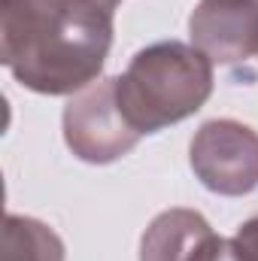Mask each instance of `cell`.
Segmentation results:
<instances>
[{"label": "cell", "instance_id": "6da1fadb", "mask_svg": "<svg viewBox=\"0 0 258 261\" xmlns=\"http://www.w3.org/2000/svg\"><path fill=\"white\" fill-rule=\"evenodd\" d=\"M113 31V12L82 0H0V61L37 94L61 97L97 82Z\"/></svg>", "mask_w": 258, "mask_h": 261}, {"label": "cell", "instance_id": "7a4b0ae2", "mask_svg": "<svg viewBox=\"0 0 258 261\" xmlns=\"http://www.w3.org/2000/svg\"><path fill=\"white\" fill-rule=\"evenodd\" d=\"M213 94V61L192 43L161 40L140 49L116 76L119 107L140 137L194 116Z\"/></svg>", "mask_w": 258, "mask_h": 261}, {"label": "cell", "instance_id": "3957f363", "mask_svg": "<svg viewBox=\"0 0 258 261\" xmlns=\"http://www.w3.org/2000/svg\"><path fill=\"white\" fill-rule=\"evenodd\" d=\"M189 164L207 192L249 195L258 189V130L237 119H210L194 130Z\"/></svg>", "mask_w": 258, "mask_h": 261}, {"label": "cell", "instance_id": "277c9868", "mask_svg": "<svg viewBox=\"0 0 258 261\" xmlns=\"http://www.w3.org/2000/svg\"><path fill=\"white\" fill-rule=\"evenodd\" d=\"M67 149L85 164H113L140 143L116 97V76L97 79L70 97L61 116Z\"/></svg>", "mask_w": 258, "mask_h": 261}, {"label": "cell", "instance_id": "5b68a950", "mask_svg": "<svg viewBox=\"0 0 258 261\" xmlns=\"http://www.w3.org/2000/svg\"><path fill=\"white\" fill-rule=\"evenodd\" d=\"M189 37L213 64H243L258 58V0H197Z\"/></svg>", "mask_w": 258, "mask_h": 261}, {"label": "cell", "instance_id": "8992f818", "mask_svg": "<svg viewBox=\"0 0 258 261\" xmlns=\"http://www.w3.org/2000/svg\"><path fill=\"white\" fill-rule=\"evenodd\" d=\"M207 234H213V225L197 210H164L140 237V261H189Z\"/></svg>", "mask_w": 258, "mask_h": 261}, {"label": "cell", "instance_id": "52a82bcc", "mask_svg": "<svg viewBox=\"0 0 258 261\" xmlns=\"http://www.w3.org/2000/svg\"><path fill=\"white\" fill-rule=\"evenodd\" d=\"M3 261H64V240L46 222L9 213L3 222Z\"/></svg>", "mask_w": 258, "mask_h": 261}, {"label": "cell", "instance_id": "ba28073f", "mask_svg": "<svg viewBox=\"0 0 258 261\" xmlns=\"http://www.w3.org/2000/svg\"><path fill=\"white\" fill-rule=\"evenodd\" d=\"M189 261H240V258H237V252H234V243L225 240V237H219V234L213 231V234H207V237L197 243V249L189 255Z\"/></svg>", "mask_w": 258, "mask_h": 261}, {"label": "cell", "instance_id": "9c48e42d", "mask_svg": "<svg viewBox=\"0 0 258 261\" xmlns=\"http://www.w3.org/2000/svg\"><path fill=\"white\" fill-rule=\"evenodd\" d=\"M231 243H234V252H237L240 261H258V216L246 219L237 228V234L231 237Z\"/></svg>", "mask_w": 258, "mask_h": 261}, {"label": "cell", "instance_id": "30bf717a", "mask_svg": "<svg viewBox=\"0 0 258 261\" xmlns=\"http://www.w3.org/2000/svg\"><path fill=\"white\" fill-rule=\"evenodd\" d=\"M82 3H88V6H97V9H107V12H116V6H119L122 0H82Z\"/></svg>", "mask_w": 258, "mask_h": 261}]
</instances>
